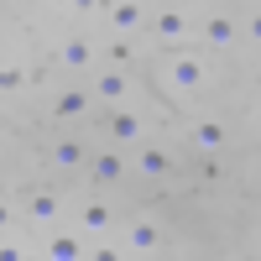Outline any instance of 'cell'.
I'll return each instance as SVG.
<instances>
[{
    "instance_id": "cell-1",
    "label": "cell",
    "mask_w": 261,
    "mask_h": 261,
    "mask_svg": "<svg viewBox=\"0 0 261 261\" xmlns=\"http://www.w3.org/2000/svg\"><path fill=\"white\" fill-rule=\"evenodd\" d=\"M21 214H27V225H37V230H58V220H63V188H27V204H21Z\"/></svg>"
},
{
    "instance_id": "cell-2",
    "label": "cell",
    "mask_w": 261,
    "mask_h": 261,
    "mask_svg": "<svg viewBox=\"0 0 261 261\" xmlns=\"http://www.w3.org/2000/svg\"><path fill=\"white\" fill-rule=\"evenodd\" d=\"M105 27H110L115 37H130V32H151V11L141 6V0H105Z\"/></svg>"
},
{
    "instance_id": "cell-3",
    "label": "cell",
    "mask_w": 261,
    "mask_h": 261,
    "mask_svg": "<svg viewBox=\"0 0 261 261\" xmlns=\"http://www.w3.org/2000/svg\"><path fill=\"white\" fill-rule=\"evenodd\" d=\"M89 162H94V146H84L79 136H58V141L47 146V167L63 172V178H73V172H89Z\"/></svg>"
},
{
    "instance_id": "cell-4",
    "label": "cell",
    "mask_w": 261,
    "mask_h": 261,
    "mask_svg": "<svg viewBox=\"0 0 261 261\" xmlns=\"http://www.w3.org/2000/svg\"><path fill=\"white\" fill-rule=\"evenodd\" d=\"M105 146H146V120L130 110H105Z\"/></svg>"
},
{
    "instance_id": "cell-5",
    "label": "cell",
    "mask_w": 261,
    "mask_h": 261,
    "mask_svg": "<svg viewBox=\"0 0 261 261\" xmlns=\"http://www.w3.org/2000/svg\"><path fill=\"white\" fill-rule=\"evenodd\" d=\"M162 73H167V84L178 94H199L204 89V79H209V63L204 58H193V53H178V58H167L162 63Z\"/></svg>"
},
{
    "instance_id": "cell-6",
    "label": "cell",
    "mask_w": 261,
    "mask_h": 261,
    "mask_svg": "<svg viewBox=\"0 0 261 261\" xmlns=\"http://www.w3.org/2000/svg\"><path fill=\"white\" fill-rule=\"evenodd\" d=\"M125 172H130V162H125L120 146H94V162H89V183L94 188H120Z\"/></svg>"
},
{
    "instance_id": "cell-7",
    "label": "cell",
    "mask_w": 261,
    "mask_h": 261,
    "mask_svg": "<svg viewBox=\"0 0 261 261\" xmlns=\"http://www.w3.org/2000/svg\"><path fill=\"white\" fill-rule=\"evenodd\" d=\"M89 94L105 105V110H125V99H130V79L120 68H99L94 84H89Z\"/></svg>"
},
{
    "instance_id": "cell-8",
    "label": "cell",
    "mask_w": 261,
    "mask_h": 261,
    "mask_svg": "<svg viewBox=\"0 0 261 261\" xmlns=\"http://www.w3.org/2000/svg\"><path fill=\"white\" fill-rule=\"evenodd\" d=\"M120 246H125L130 256H157V251H162V225H157V220H130V225L120 230Z\"/></svg>"
},
{
    "instance_id": "cell-9",
    "label": "cell",
    "mask_w": 261,
    "mask_h": 261,
    "mask_svg": "<svg viewBox=\"0 0 261 261\" xmlns=\"http://www.w3.org/2000/svg\"><path fill=\"white\" fill-rule=\"evenodd\" d=\"M188 32H193L188 11H178V6L151 11V37H157V42H188Z\"/></svg>"
},
{
    "instance_id": "cell-10",
    "label": "cell",
    "mask_w": 261,
    "mask_h": 261,
    "mask_svg": "<svg viewBox=\"0 0 261 261\" xmlns=\"http://www.w3.org/2000/svg\"><path fill=\"white\" fill-rule=\"evenodd\" d=\"M199 37L209 42V47H235V37H241V21H235L230 11H209L199 21Z\"/></svg>"
},
{
    "instance_id": "cell-11",
    "label": "cell",
    "mask_w": 261,
    "mask_h": 261,
    "mask_svg": "<svg viewBox=\"0 0 261 261\" xmlns=\"http://www.w3.org/2000/svg\"><path fill=\"white\" fill-rule=\"evenodd\" d=\"M130 167H136L141 172V178H151V183H157V178H172V167H178V162H172V151L167 146H136V162H130Z\"/></svg>"
},
{
    "instance_id": "cell-12",
    "label": "cell",
    "mask_w": 261,
    "mask_h": 261,
    "mask_svg": "<svg viewBox=\"0 0 261 261\" xmlns=\"http://www.w3.org/2000/svg\"><path fill=\"white\" fill-rule=\"evenodd\" d=\"M47 261H89L84 230H53L47 235Z\"/></svg>"
},
{
    "instance_id": "cell-13",
    "label": "cell",
    "mask_w": 261,
    "mask_h": 261,
    "mask_svg": "<svg viewBox=\"0 0 261 261\" xmlns=\"http://www.w3.org/2000/svg\"><path fill=\"white\" fill-rule=\"evenodd\" d=\"M58 63H63V68H94V63H99V53H94V42H89V37L68 32V37L58 42Z\"/></svg>"
},
{
    "instance_id": "cell-14",
    "label": "cell",
    "mask_w": 261,
    "mask_h": 261,
    "mask_svg": "<svg viewBox=\"0 0 261 261\" xmlns=\"http://www.w3.org/2000/svg\"><path fill=\"white\" fill-rule=\"evenodd\" d=\"M188 146H199V151H225V146H230V125H225V120H193V125H188Z\"/></svg>"
},
{
    "instance_id": "cell-15",
    "label": "cell",
    "mask_w": 261,
    "mask_h": 261,
    "mask_svg": "<svg viewBox=\"0 0 261 261\" xmlns=\"http://www.w3.org/2000/svg\"><path fill=\"white\" fill-rule=\"evenodd\" d=\"M89 110H94V94H89V89H63V94L53 99V115H58V120H84Z\"/></svg>"
},
{
    "instance_id": "cell-16",
    "label": "cell",
    "mask_w": 261,
    "mask_h": 261,
    "mask_svg": "<svg viewBox=\"0 0 261 261\" xmlns=\"http://www.w3.org/2000/svg\"><path fill=\"white\" fill-rule=\"evenodd\" d=\"M79 230H84V235H99V241H105V230H115L110 204H105V199H89V204L79 209Z\"/></svg>"
},
{
    "instance_id": "cell-17",
    "label": "cell",
    "mask_w": 261,
    "mask_h": 261,
    "mask_svg": "<svg viewBox=\"0 0 261 261\" xmlns=\"http://www.w3.org/2000/svg\"><path fill=\"white\" fill-rule=\"evenodd\" d=\"M21 89H27V68H21V63H6V68H0V94L16 99Z\"/></svg>"
},
{
    "instance_id": "cell-18",
    "label": "cell",
    "mask_w": 261,
    "mask_h": 261,
    "mask_svg": "<svg viewBox=\"0 0 261 261\" xmlns=\"http://www.w3.org/2000/svg\"><path fill=\"white\" fill-rule=\"evenodd\" d=\"M125 256H130V251H125L120 241H94V246H89V261H125Z\"/></svg>"
},
{
    "instance_id": "cell-19",
    "label": "cell",
    "mask_w": 261,
    "mask_h": 261,
    "mask_svg": "<svg viewBox=\"0 0 261 261\" xmlns=\"http://www.w3.org/2000/svg\"><path fill=\"white\" fill-rule=\"evenodd\" d=\"M241 32H246V37H251V42H256V47H261V6H256V11H246V16H241Z\"/></svg>"
},
{
    "instance_id": "cell-20",
    "label": "cell",
    "mask_w": 261,
    "mask_h": 261,
    "mask_svg": "<svg viewBox=\"0 0 261 261\" xmlns=\"http://www.w3.org/2000/svg\"><path fill=\"white\" fill-rule=\"evenodd\" d=\"M0 261H27V256H21V246H16V241H0Z\"/></svg>"
}]
</instances>
